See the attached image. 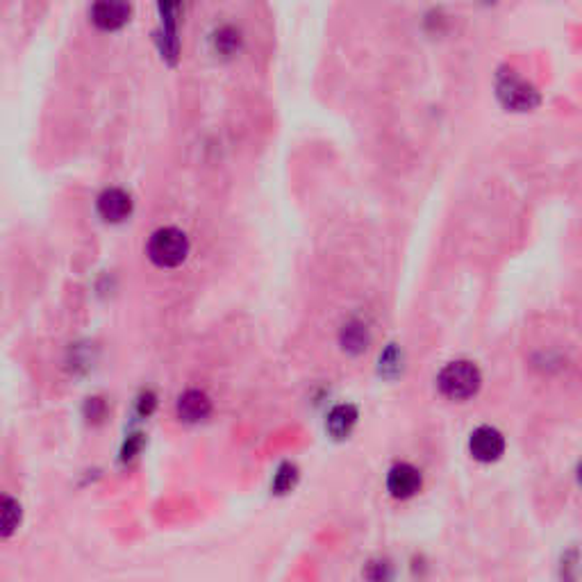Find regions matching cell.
<instances>
[{"label": "cell", "mask_w": 582, "mask_h": 582, "mask_svg": "<svg viewBox=\"0 0 582 582\" xmlns=\"http://www.w3.org/2000/svg\"><path fill=\"white\" fill-rule=\"evenodd\" d=\"M133 16V7L127 0H93L89 19L103 32H117L123 25H127Z\"/></svg>", "instance_id": "4"}, {"label": "cell", "mask_w": 582, "mask_h": 582, "mask_svg": "<svg viewBox=\"0 0 582 582\" xmlns=\"http://www.w3.org/2000/svg\"><path fill=\"white\" fill-rule=\"evenodd\" d=\"M214 46L216 53L232 55L239 48V32L235 28H221L214 35Z\"/></svg>", "instance_id": "12"}, {"label": "cell", "mask_w": 582, "mask_h": 582, "mask_svg": "<svg viewBox=\"0 0 582 582\" xmlns=\"http://www.w3.org/2000/svg\"><path fill=\"white\" fill-rule=\"evenodd\" d=\"M99 214L100 219L108 221V223H123L126 219H130L133 214V198L130 194L118 187H112V189H105L99 196Z\"/></svg>", "instance_id": "7"}, {"label": "cell", "mask_w": 582, "mask_h": 582, "mask_svg": "<svg viewBox=\"0 0 582 582\" xmlns=\"http://www.w3.org/2000/svg\"><path fill=\"white\" fill-rule=\"evenodd\" d=\"M296 480H299V469H296L294 465H282L278 469V473H275V480H274V490L278 491V494H287L289 490H294Z\"/></svg>", "instance_id": "13"}, {"label": "cell", "mask_w": 582, "mask_h": 582, "mask_svg": "<svg viewBox=\"0 0 582 582\" xmlns=\"http://www.w3.org/2000/svg\"><path fill=\"white\" fill-rule=\"evenodd\" d=\"M480 385H482V373L469 360L446 364L437 376V387L448 401H469L480 392Z\"/></svg>", "instance_id": "1"}, {"label": "cell", "mask_w": 582, "mask_h": 582, "mask_svg": "<svg viewBox=\"0 0 582 582\" xmlns=\"http://www.w3.org/2000/svg\"><path fill=\"white\" fill-rule=\"evenodd\" d=\"M178 416L187 423H198L203 419H207L212 412V401L205 392L201 389H189L178 398Z\"/></svg>", "instance_id": "8"}, {"label": "cell", "mask_w": 582, "mask_h": 582, "mask_svg": "<svg viewBox=\"0 0 582 582\" xmlns=\"http://www.w3.org/2000/svg\"><path fill=\"white\" fill-rule=\"evenodd\" d=\"M146 253L152 265L160 269H176L189 255V239L178 228H160L148 239Z\"/></svg>", "instance_id": "2"}, {"label": "cell", "mask_w": 582, "mask_h": 582, "mask_svg": "<svg viewBox=\"0 0 582 582\" xmlns=\"http://www.w3.org/2000/svg\"><path fill=\"white\" fill-rule=\"evenodd\" d=\"M21 524V505L10 496L0 494V537H10Z\"/></svg>", "instance_id": "11"}, {"label": "cell", "mask_w": 582, "mask_h": 582, "mask_svg": "<svg viewBox=\"0 0 582 582\" xmlns=\"http://www.w3.org/2000/svg\"><path fill=\"white\" fill-rule=\"evenodd\" d=\"M342 346L343 351L358 355V352H364L369 346V330L367 326L358 321H351L343 326L342 330Z\"/></svg>", "instance_id": "10"}, {"label": "cell", "mask_w": 582, "mask_h": 582, "mask_svg": "<svg viewBox=\"0 0 582 582\" xmlns=\"http://www.w3.org/2000/svg\"><path fill=\"white\" fill-rule=\"evenodd\" d=\"M469 450L471 456H473V460L484 462V465L500 460V456L505 453L503 432L491 426H480L478 430L471 432Z\"/></svg>", "instance_id": "5"}, {"label": "cell", "mask_w": 582, "mask_h": 582, "mask_svg": "<svg viewBox=\"0 0 582 582\" xmlns=\"http://www.w3.org/2000/svg\"><path fill=\"white\" fill-rule=\"evenodd\" d=\"M398 362H401V358H398L396 348H389V351H387L385 355L380 358L382 371H387L389 367H394V371H398Z\"/></svg>", "instance_id": "14"}, {"label": "cell", "mask_w": 582, "mask_h": 582, "mask_svg": "<svg viewBox=\"0 0 582 582\" xmlns=\"http://www.w3.org/2000/svg\"><path fill=\"white\" fill-rule=\"evenodd\" d=\"M421 471L416 469V466L407 465V462L394 465L392 469H389V475H387V490L398 500H407L419 494V491H421Z\"/></svg>", "instance_id": "6"}, {"label": "cell", "mask_w": 582, "mask_h": 582, "mask_svg": "<svg viewBox=\"0 0 582 582\" xmlns=\"http://www.w3.org/2000/svg\"><path fill=\"white\" fill-rule=\"evenodd\" d=\"M358 407L351 405V403H343V405H337L330 410L326 428H328V432L334 439H346L352 432V428L358 426Z\"/></svg>", "instance_id": "9"}, {"label": "cell", "mask_w": 582, "mask_h": 582, "mask_svg": "<svg viewBox=\"0 0 582 582\" xmlns=\"http://www.w3.org/2000/svg\"><path fill=\"white\" fill-rule=\"evenodd\" d=\"M496 93H499L500 103L508 109H514V112H530V109H534L539 105L537 89L526 83V80L517 78V75L500 78Z\"/></svg>", "instance_id": "3"}]
</instances>
